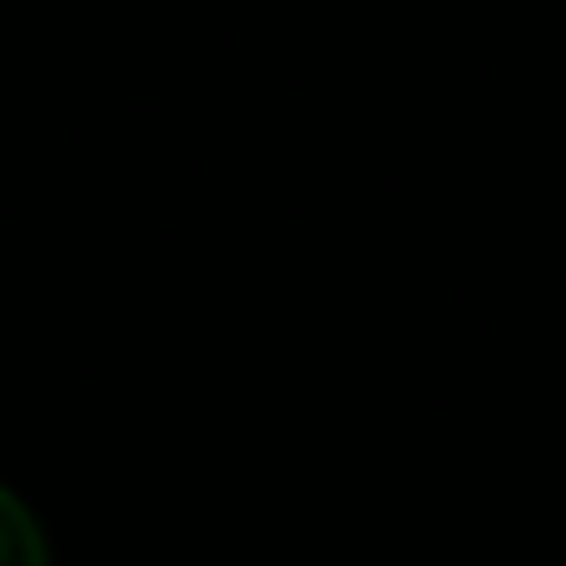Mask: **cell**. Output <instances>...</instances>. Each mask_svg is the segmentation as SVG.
Segmentation results:
<instances>
[{"label":"cell","mask_w":566,"mask_h":566,"mask_svg":"<svg viewBox=\"0 0 566 566\" xmlns=\"http://www.w3.org/2000/svg\"><path fill=\"white\" fill-rule=\"evenodd\" d=\"M0 566H48V533L21 493L0 486Z\"/></svg>","instance_id":"obj_1"}]
</instances>
